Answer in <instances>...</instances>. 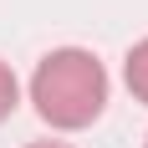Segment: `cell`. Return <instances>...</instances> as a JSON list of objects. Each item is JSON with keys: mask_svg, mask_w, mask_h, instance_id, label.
<instances>
[{"mask_svg": "<svg viewBox=\"0 0 148 148\" xmlns=\"http://www.w3.org/2000/svg\"><path fill=\"white\" fill-rule=\"evenodd\" d=\"M31 102H36L41 123H51L61 133H77V128L97 123L107 107L102 61L92 51H82V46H61V51L41 56V66L31 77Z\"/></svg>", "mask_w": 148, "mask_h": 148, "instance_id": "1", "label": "cell"}, {"mask_svg": "<svg viewBox=\"0 0 148 148\" xmlns=\"http://www.w3.org/2000/svg\"><path fill=\"white\" fill-rule=\"evenodd\" d=\"M123 77H128V92H133L138 102H148V36L128 51V61H123Z\"/></svg>", "mask_w": 148, "mask_h": 148, "instance_id": "2", "label": "cell"}, {"mask_svg": "<svg viewBox=\"0 0 148 148\" xmlns=\"http://www.w3.org/2000/svg\"><path fill=\"white\" fill-rule=\"evenodd\" d=\"M15 102H21V82H15V72L0 61V123L15 112Z\"/></svg>", "mask_w": 148, "mask_h": 148, "instance_id": "3", "label": "cell"}, {"mask_svg": "<svg viewBox=\"0 0 148 148\" xmlns=\"http://www.w3.org/2000/svg\"><path fill=\"white\" fill-rule=\"evenodd\" d=\"M31 148H72V143H56V138H41V143H31Z\"/></svg>", "mask_w": 148, "mask_h": 148, "instance_id": "4", "label": "cell"}, {"mask_svg": "<svg viewBox=\"0 0 148 148\" xmlns=\"http://www.w3.org/2000/svg\"><path fill=\"white\" fill-rule=\"evenodd\" d=\"M143 148H148V143H143Z\"/></svg>", "mask_w": 148, "mask_h": 148, "instance_id": "5", "label": "cell"}]
</instances>
